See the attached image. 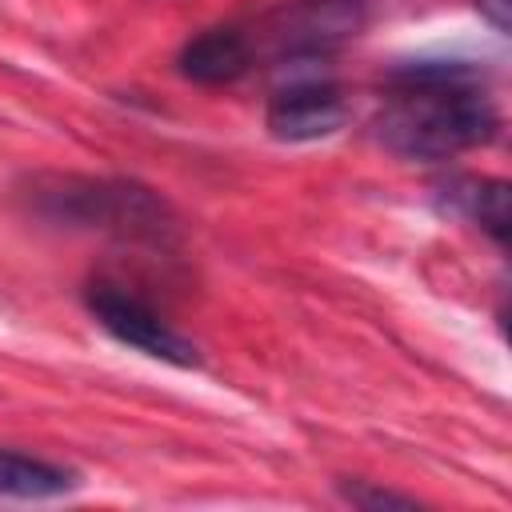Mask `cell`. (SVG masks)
Returning a JSON list of instances; mask_svg holds the SVG:
<instances>
[{
  "label": "cell",
  "instance_id": "obj_1",
  "mask_svg": "<svg viewBox=\"0 0 512 512\" xmlns=\"http://www.w3.org/2000/svg\"><path fill=\"white\" fill-rule=\"evenodd\" d=\"M500 112L488 80L468 60H412L388 72L384 104L372 120L376 140L404 160H452L488 144Z\"/></svg>",
  "mask_w": 512,
  "mask_h": 512
},
{
  "label": "cell",
  "instance_id": "obj_2",
  "mask_svg": "<svg viewBox=\"0 0 512 512\" xmlns=\"http://www.w3.org/2000/svg\"><path fill=\"white\" fill-rule=\"evenodd\" d=\"M28 204L52 224L104 232L116 240L168 244L176 236V216L168 200L136 180L48 172V176H32Z\"/></svg>",
  "mask_w": 512,
  "mask_h": 512
},
{
  "label": "cell",
  "instance_id": "obj_3",
  "mask_svg": "<svg viewBox=\"0 0 512 512\" xmlns=\"http://www.w3.org/2000/svg\"><path fill=\"white\" fill-rule=\"evenodd\" d=\"M364 8L368 0H288L256 24H244V32L256 60L264 52L280 72H312L360 32Z\"/></svg>",
  "mask_w": 512,
  "mask_h": 512
},
{
  "label": "cell",
  "instance_id": "obj_4",
  "mask_svg": "<svg viewBox=\"0 0 512 512\" xmlns=\"http://www.w3.org/2000/svg\"><path fill=\"white\" fill-rule=\"evenodd\" d=\"M84 304L92 312V320L112 336L120 340L124 348H136L152 360H164L172 368H200V348L180 336L148 300H140L136 292L120 288V284H108V280H96L88 292H84Z\"/></svg>",
  "mask_w": 512,
  "mask_h": 512
},
{
  "label": "cell",
  "instance_id": "obj_5",
  "mask_svg": "<svg viewBox=\"0 0 512 512\" xmlns=\"http://www.w3.org/2000/svg\"><path fill=\"white\" fill-rule=\"evenodd\" d=\"M344 124H348V96L320 68H312V72H284V84L268 96V108H264L268 136H276L284 144L328 140Z\"/></svg>",
  "mask_w": 512,
  "mask_h": 512
},
{
  "label": "cell",
  "instance_id": "obj_6",
  "mask_svg": "<svg viewBox=\"0 0 512 512\" xmlns=\"http://www.w3.org/2000/svg\"><path fill=\"white\" fill-rule=\"evenodd\" d=\"M256 64L252 56V44H248V32L244 24H216V28H204L200 36H192L180 56H176V68L184 80L192 84H232L240 76H248Z\"/></svg>",
  "mask_w": 512,
  "mask_h": 512
},
{
  "label": "cell",
  "instance_id": "obj_7",
  "mask_svg": "<svg viewBox=\"0 0 512 512\" xmlns=\"http://www.w3.org/2000/svg\"><path fill=\"white\" fill-rule=\"evenodd\" d=\"M432 200L440 212L484 228L496 244H508V184L504 180L456 172L432 184Z\"/></svg>",
  "mask_w": 512,
  "mask_h": 512
},
{
  "label": "cell",
  "instance_id": "obj_8",
  "mask_svg": "<svg viewBox=\"0 0 512 512\" xmlns=\"http://www.w3.org/2000/svg\"><path fill=\"white\" fill-rule=\"evenodd\" d=\"M80 488V472L44 460V456H28L16 448H0V496L8 500H56Z\"/></svg>",
  "mask_w": 512,
  "mask_h": 512
},
{
  "label": "cell",
  "instance_id": "obj_9",
  "mask_svg": "<svg viewBox=\"0 0 512 512\" xmlns=\"http://www.w3.org/2000/svg\"><path fill=\"white\" fill-rule=\"evenodd\" d=\"M340 496H344L348 504H356V508H416L412 496L388 492V488H372V484H364V480H356V484H344V480H340Z\"/></svg>",
  "mask_w": 512,
  "mask_h": 512
},
{
  "label": "cell",
  "instance_id": "obj_10",
  "mask_svg": "<svg viewBox=\"0 0 512 512\" xmlns=\"http://www.w3.org/2000/svg\"><path fill=\"white\" fill-rule=\"evenodd\" d=\"M476 8H480V16L504 36L508 32V16H512V0H476Z\"/></svg>",
  "mask_w": 512,
  "mask_h": 512
}]
</instances>
